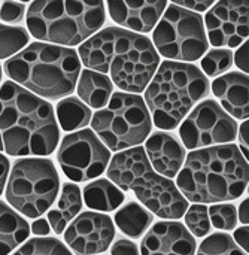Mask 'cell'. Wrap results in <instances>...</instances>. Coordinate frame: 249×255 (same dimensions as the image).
Listing matches in <instances>:
<instances>
[{"mask_svg": "<svg viewBox=\"0 0 249 255\" xmlns=\"http://www.w3.org/2000/svg\"><path fill=\"white\" fill-rule=\"evenodd\" d=\"M79 57L88 70L109 73L115 85L127 93H142L160 64V55L148 37L115 27L84 42Z\"/></svg>", "mask_w": 249, "mask_h": 255, "instance_id": "6da1fadb", "label": "cell"}, {"mask_svg": "<svg viewBox=\"0 0 249 255\" xmlns=\"http://www.w3.org/2000/svg\"><path fill=\"white\" fill-rule=\"evenodd\" d=\"M0 134L12 157L49 155L60 136L52 106L10 81L0 88Z\"/></svg>", "mask_w": 249, "mask_h": 255, "instance_id": "7a4b0ae2", "label": "cell"}, {"mask_svg": "<svg viewBox=\"0 0 249 255\" xmlns=\"http://www.w3.org/2000/svg\"><path fill=\"white\" fill-rule=\"evenodd\" d=\"M185 200L203 205L239 199L248 185V163L235 145L193 151L178 175Z\"/></svg>", "mask_w": 249, "mask_h": 255, "instance_id": "3957f363", "label": "cell"}, {"mask_svg": "<svg viewBox=\"0 0 249 255\" xmlns=\"http://www.w3.org/2000/svg\"><path fill=\"white\" fill-rule=\"evenodd\" d=\"M81 70L73 49L36 42L4 63V72L19 85L42 97L58 99L70 94Z\"/></svg>", "mask_w": 249, "mask_h": 255, "instance_id": "277c9868", "label": "cell"}, {"mask_svg": "<svg viewBox=\"0 0 249 255\" xmlns=\"http://www.w3.org/2000/svg\"><path fill=\"white\" fill-rule=\"evenodd\" d=\"M106 173L121 190L134 191L136 197L160 218L179 220L188 209L185 197L173 182L154 172L140 146L117 154Z\"/></svg>", "mask_w": 249, "mask_h": 255, "instance_id": "5b68a950", "label": "cell"}, {"mask_svg": "<svg viewBox=\"0 0 249 255\" xmlns=\"http://www.w3.org/2000/svg\"><path fill=\"white\" fill-rule=\"evenodd\" d=\"M208 93L209 81L199 67L187 63L163 61L146 87L145 100L155 126L172 130Z\"/></svg>", "mask_w": 249, "mask_h": 255, "instance_id": "8992f818", "label": "cell"}, {"mask_svg": "<svg viewBox=\"0 0 249 255\" xmlns=\"http://www.w3.org/2000/svg\"><path fill=\"white\" fill-rule=\"evenodd\" d=\"M103 22V1H33L27 10L30 33L55 45H79Z\"/></svg>", "mask_w": 249, "mask_h": 255, "instance_id": "52a82bcc", "label": "cell"}, {"mask_svg": "<svg viewBox=\"0 0 249 255\" xmlns=\"http://www.w3.org/2000/svg\"><path fill=\"white\" fill-rule=\"evenodd\" d=\"M91 127L109 149L121 151L146 139L151 131V117L140 96L115 93L109 105L94 114Z\"/></svg>", "mask_w": 249, "mask_h": 255, "instance_id": "ba28073f", "label": "cell"}, {"mask_svg": "<svg viewBox=\"0 0 249 255\" xmlns=\"http://www.w3.org/2000/svg\"><path fill=\"white\" fill-rule=\"evenodd\" d=\"M60 188L55 166L46 158L18 160L7 179L6 199L12 208L28 218H37L46 212Z\"/></svg>", "mask_w": 249, "mask_h": 255, "instance_id": "9c48e42d", "label": "cell"}, {"mask_svg": "<svg viewBox=\"0 0 249 255\" xmlns=\"http://www.w3.org/2000/svg\"><path fill=\"white\" fill-rule=\"evenodd\" d=\"M154 43L163 57L196 61L208 51L203 19L199 13L170 4L154 30Z\"/></svg>", "mask_w": 249, "mask_h": 255, "instance_id": "30bf717a", "label": "cell"}, {"mask_svg": "<svg viewBox=\"0 0 249 255\" xmlns=\"http://www.w3.org/2000/svg\"><path fill=\"white\" fill-rule=\"evenodd\" d=\"M57 160L70 181L87 182L106 170L111 152L91 130H81L63 139Z\"/></svg>", "mask_w": 249, "mask_h": 255, "instance_id": "8fae6325", "label": "cell"}, {"mask_svg": "<svg viewBox=\"0 0 249 255\" xmlns=\"http://www.w3.org/2000/svg\"><path fill=\"white\" fill-rule=\"evenodd\" d=\"M236 133L238 124L235 118L214 100L199 103L179 128L181 139L188 149L233 142Z\"/></svg>", "mask_w": 249, "mask_h": 255, "instance_id": "7c38bea8", "label": "cell"}, {"mask_svg": "<svg viewBox=\"0 0 249 255\" xmlns=\"http://www.w3.org/2000/svg\"><path fill=\"white\" fill-rule=\"evenodd\" d=\"M205 22L214 46H239L248 37V1H218Z\"/></svg>", "mask_w": 249, "mask_h": 255, "instance_id": "4fadbf2b", "label": "cell"}, {"mask_svg": "<svg viewBox=\"0 0 249 255\" xmlns=\"http://www.w3.org/2000/svg\"><path fill=\"white\" fill-rule=\"evenodd\" d=\"M115 236L114 223L108 215L84 212L67 227L64 241L78 255H96L105 253Z\"/></svg>", "mask_w": 249, "mask_h": 255, "instance_id": "5bb4252c", "label": "cell"}, {"mask_svg": "<svg viewBox=\"0 0 249 255\" xmlns=\"http://www.w3.org/2000/svg\"><path fill=\"white\" fill-rule=\"evenodd\" d=\"M140 253L142 255H194L196 241L184 224L161 221L146 233Z\"/></svg>", "mask_w": 249, "mask_h": 255, "instance_id": "9a60e30c", "label": "cell"}, {"mask_svg": "<svg viewBox=\"0 0 249 255\" xmlns=\"http://www.w3.org/2000/svg\"><path fill=\"white\" fill-rule=\"evenodd\" d=\"M164 0L157 1H108V9L115 22L139 33H148L154 28L164 7Z\"/></svg>", "mask_w": 249, "mask_h": 255, "instance_id": "2e32d148", "label": "cell"}, {"mask_svg": "<svg viewBox=\"0 0 249 255\" xmlns=\"http://www.w3.org/2000/svg\"><path fill=\"white\" fill-rule=\"evenodd\" d=\"M148 161L161 176L173 178L178 175L184 160L185 151L176 139L166 133H154L145 145Z\"/></svg>", "mask_w": 249, "mask_h": 255, "instance_id": "e0dca14e", "label": "cell"}, {"mask_svg": "<svg viewBox=\"0 0 249 255\" xmlns=\"http://www.w3.org/2000/svg\"><path fill=\"white\" fill-rule=\"evenodd\" d=\"M212 91L232 118H248V76L239 72L220 76L214 81Z\"/></svg>", "mask_w": 249, "mask_h": 255, "instance_id": "ac0fdd59", "label": "cell"}, {"mask_svg": "<svg viewBox=\"0 0 249 255\" xmlns=\"http://www.w3.org/2000/svg\"><path fill=\"white\" fill-rule=\"evenodd\" d=\"M30 235V226L6 203L0 202V255L10 254Z\"/></svg>", "mask_w": 249, "mask_h": 255, "instance_id": "d6986e66", "label": "cell"}, {"mask_svg": "<svg viewBox=\"0 0 249 255\" xmlns=\"http://www.w3.org/2000/svg\"><path fill=\"white\" fill-rule=\"evenodd\" d=\"M82 196L79 187L75 184H64L57 206L48 212V224L57 233L61 235L67 226L81 211Z\"/></svg>", "mask_w": 249, "mask_h": 255, "instance_id": "ffe728a7", "label": "cell"}, {"mask_svg": "<svg viewBox=\"0 0 249 255\" xmlns=\"http://www.w3.org/2000/svg\"><path fill=\"white\" fill-rule=\"evenodd\" d=\"M112 88V82L106 75L93 70H84L79 78L78 94L90 108L100 109L109 102Z\"/></svg>", "mask_w": 249, "mask_h": 255, "instance_id": "44dd1931", "label": "cell"}, {"mask_svg": "<svg viewBox=\"0 0 249 255\" xmlns=\"http://www.w3.org/2000/svg\"><path fill=\"white\" fill-rule=\"evenodd\" d=\"M84 200L91 209L111 212L121 206L124 202V194L108 179H99L84 188Z\"/></svg>", "mask_w": 249, "mask_h": 255, "instance_id": "7402d4cb", "label": "cell"}, {"mask_svg": "<svg viewBox=\"0 0 249 255\" xmlns=\"http://www.w3.org/2000/svg\"><path fill=\"white\" fill-rule=\"evenodd\" d=\"M152 223V215L136 202H128L115 214V224L128 238L142 236Z\"/></svg>", "mask_w": 249, "mask_h": 255, "instance_id": "603a6c76", "label": "cell"}, {"mask_svg": "<svg viewBox=\"0 0 249 255\" xmlns=\"http://www.w3.org/2000/svg\"><path fill=\"white\" fill-rule=\"evenodd\" d=\"M57 117L63 130L72 131L85 127L91 121V109L76 97H69L57 105Z\"/></svg>", "mask_w": 249, "mask_h": 255, "instance_id": "cb8c5ba5", "label": "cell"}, {"mask_svg": "<svg viewBox=\"0 0 249 255\" xmlns=\"http://www.w3.org/2000/svg\"><path fill=\"white\" fill-rule=\"evenodd\" d=\"M28 42V33L22 27H10L0 24V60L21 51Z\"/></svg>", "mask_w": 249, "mask_h": 255, "instance_id": "d4e9b609", "label": "cell"}, {"mask_svg": "<svg viewBox=\"0 0 249 255\" xmlns=\"http://www.w3.org/2000/svg\"><path fill=\"white\" fill-rule=\"evenodd\" d=\"M197 255H247L238 244H235L233 238L223 233L211 235L203 241L199 248Z\"/></svg>", "mask_w": 249, "mask_h": 255, "instance_id": "484cf974", "label": "cell"}, {"mask_svg": "<svg viewBox=\"0 0 249 255\" xmlns=\"http://www.w3.org/2000/svg\"><path fill=\"white\" fill-rule=\"evenodd\" d=\"M13 255H72L69 250L57 239L36 238L22 245Z\"/></svg>", "mask_w": 249, "mask_h": 255, "instance_id": "4316f807", "label": "cell"}, {"mask_svg": "<svg viewBox=\"0 0 249 255\" xmlns=\"http://www.w3.org/2000/svg\"><path fill=\"white\" fill-rule=\"evenodd\" d=\"M233 64V52L229 49H212L202 58V69L208 76H218Z\"/></svg>", "mask_w": 249, "mask_h": 255, "instance_id": "83f0119b", "label": "cell"}, {"mask_svg": "<svg viewBox=\"0 0 249 255\" xmlns=\"http://www.w3.org/2000/svg\"><path fill=\"white\" fill-rule=\"evenodd\" d=\"M209 221L212 226L223 232H230L238 224V212L233 205H215L208 208Z\"/></svg>", "mask_w": 249, "mask_h": 255, "instance_id": "f1b7e54d", "label": "cell"}, {"mask_svg": "<svg viewBox=\"0 0 249 255\" xmlns=\"http://www.w3.org/2000/svg\"><path fill=\"white\" fill-rule=\"evenodd\" d=\"M185 220H187V226H188L190 232H193V235L197 238H203L211 232L209 214H208V208L205 205L196 203L193 206H188Z\"/></svg>", "mask_w": 249, "mask_h": 255, "instance_id": "f546056e", "label": "cell"}, {"mask_svg": "<svg viewBox=\"0 0 249 255\" xmlns=\"http://www.w3.org/2000/svg\"><path fill=\"white\" fill-rule=\"evenodd\" d=\"M24 15V4L13 3V1H4L0 7V19L4 22L16 24L22 19Z\"/></svg>", "mask_w": 249, "mask_h": 255, "instance_id": "4dcf8cb0", "label": "cell"}, {"mask_svg": "<svg viewBox=\"0 0 249 255\" xmlns=\"http://www.w3.org/2000/svg\"><path fill=\"white\" fill-rule=\"evenodd\" d=\"M112 255H139V250L136 247V244H133L131 241L127 239H120L112 245L111 250Z\"/></svg>", "mask_w": 249, "mask_h": 255, "instance_id": "1f68e13d", "label": "cell"}, {"mask_svg": "<svg viewBox=\"0 0 249 255\" xmlns=\"http://www.w3.org/2000/svg\"><path fill=\"white\" fill-rule=\"evenodd\" d=\"M235 61H236V66H238L239 69H242L244 72L248 73V42L244 43V45L238 49V52H236V55H235Z\"/></svg>", "mask_w": 249, "mask_h": 255, "instance_id": "d6a6232c", "label": "cell"}, {"mask_svg": "<svg viewBox=\"0 0 249 255\" xmlns=\"http://www.w3.org/2000/svg\"><path fill=\"white\" fill-rule=\"evenodd\" d=\"M173 4L182 7V9H194V10H206L211 7L212 1L211 0H205V1H173Z\"/></svg>", "mask_w": 249, "mask_h": 255, "instance_id": "836d02e7", "label": "cell"}, {"mask_svg": "<svg viewBox=\"0 0 249 255\" xmlns=\"http://www.w3.org/2000/svg\"><path fill=\"white\" fill-rule=\"evenodd\" d=\"M238 247L242 250V251H247L248 253V227H241L238 232H235V239Z\"/></svg>", "mask_w": 249, "mask_h": 255, "instance_id": "e575fe53", "label": "cell"}, {"mask_svg": "<svg viewBox=\"0 0 249 255\" xmlns=\"http://www.w3.org/2000/svg\"><path fill=\"white\" fill-rule=\"evenodd\" d=\"M248 127H249V123L248 121H245L242 126H241V133H239V140H241V149L239 151H242L241 154L242 155H248Z\"/></svg>", "mask_w": 249, "mask_h": 255, "instance_id": "d590c367", "label": "cell"}, {"mask_svg": "<svg viewBox=\"0 0 249 255\" xmlns=\"http://www.w3.org/2000/svg\"><path fill=\"white\" fill-rule=\"evenodd\" d=\"M7 172H9V160L0 154V196L4 190V184L7 179Z\"/></svg>", "mask_w": 249, "mask_h": 255, "instance_id": "8d00e7d4", "label": "cell"}, {"mask_svg": "<svg viewBox=\"0 0 249 255\" xmlns=\"http://www.w3.org/2000/svg\"><path fill=\"white\" fill-rule=\"evenodd\" d=\"M31 232L34 235H40V236H45L49 233V224L46 220H36L31 226Z\"/></svg>", "mask_w": 249, "mask_h": 255, "instance_id": "74e56055", "label": "cell"}, {"mask_svg": "<svg viewBox=\"0 0 249 255\" xmlns=\"http://www.w3.org/2000/svg\"><path fill=\"white\" fill-rule=\"evenodd\" d=\"M239 218L242 224H248V199L242 202V205L239 206Z\"/></svg>", "mask_w": 249, "mask_h": 255, "instance_id": "f35d334b", "label": "cell"}, {"mask_svg": "<svg viewBox=\"0 0 249 255\" xmlns=\"http://www.w3.org/2000/svg\"><path fill=\"white\" fill-rule=\"evenodd\" d=\"M3 149V140H1V134H0V151Z\"/></svg>", "mask_w": 249, "mask_h": 255, "instance_id": "ab89813d", "label": "cell"}, {"mask_svg": "<svg viewBox=\"0 0 249 255\" xmlns=\"http://www.w3.org/2000/svg\"><path fill=\"white\" fill-rule=\"evenodd\" d=\"M0 81H1V69H0Z\"/></svg>", "mask_w": 249, "mask_h": 255, "instance_id": "60d3db41", "label": "cell"}]
</instances>
